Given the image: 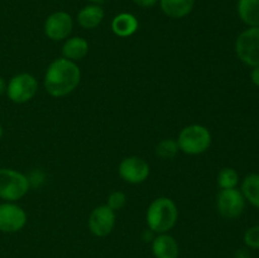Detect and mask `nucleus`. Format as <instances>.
<instances>
[{
	"mask_svg": "<svg viewBox=\"0 0 259 258\" xmlns=\"http://www.w3.org/2000/svg\"><path fill=\"white\" fill-rule=\"evenodd\" d=\"M115 211L110 209L108 205H100V206H96L91 211L88 224L89 229L94 235L103 238L113 232L114 227H115Z\"/></svg>",
	"mask_w": 259,
	"mask_h": 258,
	"instance_id": "9d476101",
	"label": "nucleus"
},
{
	"mask_svg": "<svg viewBox=\"0 0 259 258\" xmlns=\"http://www.w3.org/2000/svg\"><path fill=\"white\" fill-rule=\"evenodd\" d=\"M218 212L224 219H237L244 212L245 199L239 189L220 190L217 196Z\"/></svg>",
	"mask_w": 259,
	"mask_h": 258,
	"instance_id": "0eeeda50",
	"label": "nucleus"
},
{
	"mask_svg": "<svg viewBox=\"0 0 259 258\" xmlns=\"http://www.w3.org/2000/svg\"><path fill=\"white\" fill-rule=\"evenodd\" d=\"M250 81L253 82V85L259 88V66L252 67V71H250Z\"/></svg>",
	"mask_w": 259,
	"mask_h": 258,
	"instance_id": "a878e982",
	"label": "nucleus"
},
{
	"mask_svg": "<svg viewBox=\"0 0 259 258\" xmlns=\"http://www.w3.org/2000/svg\"><path fill=\"white\" fill-rule=\"evenodd\" d=\"M119 176L132 185L143 184L151 174V167L146 159L137 156L124 158L119 164Z\"/></svg>",
	"mask_w": 259,
	"mask_h": 258,
	"instance_id": "6e6552de",
	"label": "nucleus"
},
{
	"mask_svg": "<svg viewBox=\"0 0 259 258\" xmlns=\"http://www.w3.org/2000/svg\"><path fill=\"white\" fill-rule=\"evenodd\" d=\"M177 219H179V209L174 200L169 197H157L147 209V225L149 230L157 234L168 233L176 225Z\"/></svg>",
	"mask_w": 259,
	"mask_h": 258,
	"instance_id": "f03ea898",
	"label": "nucleus"
},
{
	"mask_svg": "<svg viewBox=\"0 0 259 258\" xmlns=\"http://www.w3.org/2000/svg\"><path fill=\"white\" fill-rule=\"evenodd\" d=\"M81 70L77 63L65 57L56 58L45 73V89L53 98H65L77 89Z\"/></svg>",
	"mask_w": 259,
	"mask_h": 258,
	"instance_id": "f257e3e1",
	"label": "nucleus"
},
{
	"mask_svg": "<svg viewBox=\"0 0 259 258\" xmlns=\"http://www.w3.org/2000/svg\"><path fill=\"white\" fill-rule=\"evenodd\" d=\"M211 133L201 124H190L185 126L177 138L180 151L190 156H197L206 152L211 146Z\"/></svg>",
	"mask_w": 259,
	"mask_h": 258,
	"instance_id": "7ed1b4c3",
	"label": "nucleus"
},
{
	"mask_svg": "<svg viewBox=\"0 0 259 258\" xmlns=\"http://www.w3.org/2000/svg\"><path fill=\"white\" fill-rule=\"evenodd\" d=\"M240 191L245 201L259 209V174H249L243 179Z\"/></svg>",
	"mask_w": 259,
	"mask_h": 258,
	"instance_id": "a211bd4d",
	"label": "nucleus"
},
{
	"mask_svg": "<svg viewBox=\"0 0 259 258\" xmlns=\"http://www.w3.org/2000/svg\"><path fill=\"white\" fill-rule=\"evenodd\" d=\"M88 2L93 3V4H100V3H103L104 0H88Z\"/></svg>",
	"mask_w": 259,
	"mask_h": 258,
	"instance_id": "cd10ccee",
	"label": "nucleus"
},
{
	"mask_svg": "<svg viewBox=\"0 0 259 258\" xmlns=\"http://www.w3.org/2000/svg\"><path fill=\"white\" fill-rule=\"evenodd\" d=\"M133 2L141 8H152L158 3V0H133Z\"/></svg>",
	"mask_w": 259,
	"mask_h": 258,
	"instance_id": "393cba45",
	"label": "nucleus"
},
{
	"mask_svg": "<svg viewBox=\"0 0 259 258\" xmlns=\"http://www.w3.org/2000/svg\"><path fill=\"white\" fill-rule=\"evenodd\" d=\"M73 28V20L68 13L55 12L46 19L45 34L51 40L60 42L70 37Z\"/></svg>",
	"mask_w": 259,
	"mask_h": 258,
	"instance_id": "9b49d317",
	"label": "nucleus"
},
{
	"mask_svg": "<svg viewBox=\"0 0 259 258\" xmlns=\"http://www.w3.org/2000/svg\"><path fill=\"white\" fill-rule=\"evenodd\" d=\"M28 177L13 168H0V199L15 202L24 197L29 191Z\"/></svg>",
	"mask_w": 259,
	"mask_h": 258,
	"instance_id": "20e7f679",
	"label": "nucleus"
},
{
	"mask_svg": "<svg viewBox=\"0 0 259 258\" xmlns=\"http://www.w3.org/2000/svg\"><path fill=\"white\" fill-rule=\"evenodd\" d=\"M89 53V42L82 37H71L65 39L62 46V57L77 62L86 57Z\"/></svg>",
	"mask_w": 259,
	"mask_h": 258,
	"instance_id": "4468645a",
	"label": "nucleus"
},
{
	"mask_svg": "<svg viewBox=\"0 0 259 258\" xmlns=\"http://www.w3.org/2000/svg\"><path fill=\"white\" fill-rule=\"evenodd\" d=\"M234 258H252L249 248H238L234 253Z\"/></svg>",
	"mask_w": 259,
	"mask_h": 258,
	"instance_id": "b1692460",
	"label": "nucleus"
},
{
	"mask_svg": "<svg viewBox=\"0 0 259 258\" xmlns=\"http://www.w3.org/2000/svg\"><path fill=\"white\" fill-rule=\"evenodd\" d=\"M240 20L248 27H259V0H239L237 5Z\"/></svg>",
	"mask_w": 259,
	"mask_h": 258,
	"instance_id": "f3484780",
	"label": "nucleus"
},
{
	"mask_svg": "<svg viewBox=\"0 0 259 258\" xmlns=\"http://www.w3.org/2000/svg\"><path fill=\"white\" fill-rule=\"evenodd\" d=\"M138 19L131 13H120V14L115 15L111 22V29H113L114 34L121 38L133 35L138 30Z\"/></svg>",
	"mask_w": 259,
	"mask_h": 258,
	"instance_id": "2eb2a0df",
	"label": "nucleus"
},
{
	"mask_svg": "<svg viewBox=\"0 0 259 258\" xmlns=\"http://www.w3.org/2000/svg\"><path fill=\"white\" fill-rule=\"evenodd\" d=\"M180 148L177 141L174 139H162L156 147V154L161 159H171L179 153Z\"/></svg>",
	"mask_w": 259,
	"mask_h": 258,
	"instance_id": "aec40b11",
	"label": "nucleus"
},
{
	"mask_svg": "<svg viewBox=\"0 0 259 258\" xmlns=\"http://www.w3.org/2000/svg\"><path fill=\"white\" fill-rule=\"evenodd\" d=\"M152 252L156 258H179L180 245L172 235L162 233L152 240Z\"/></svg>",
	"mask_w": 259,
	"mask_h": 258,
	"instance_id": "f8f14e48",
	"label": "nucleus"
},
{
	"mask_svg": "<svg viewBox=\"0 0 259 258\" xmlns=\"http://www.w3.org/2000/svg\"><path fill=\"white\" fill-rule=\"evenodd\" d=\"M104 9L99 4H89L77 13V23L83 29H95L104 19Z\"/></svg>",
	"mask_w": 259,
	"mask_h": 258,
	"instance_id": "ddd939ff",
	"label": "nucleus"
},
{
	"mask_svg": "<svg viewBox=\"0 0 259 258\" xmlns=\"http://www.w3.org/2000/svg\"><path fill=\"white\" fill-rule=\"evenodd\" d=\"M239 174L233 167H224L219 171L217 177L218 186L220 190L235 189L239 184Z\"/></svg>",
	"mask_w": 259,
	"mask_h": 258,
	"instance_id": "6ab92c4d",
	"label": "nucleus"
},
{
	"mask_svg": "<svg viewBox=\"0 0 259 258\" xmlns=\"http://www.w3.org/2000/svg\"><path fill=\"white\" fill-rule=\"evenodd\" d=\"M28 177V181H29L30 187H40L45 184V172L40 171V169H34L29 174Z\"/></svg>",
	"mask_w": 259,
	"mask_h": 258,
	"instance_id": "5701e85b",
	"label": "nucleus"
},
{
	"mask_svg": "<svg viewBox=\"0 0 259 258\" xmlns=\"http://www.w3.org/2000/svg\"><path fill=\"white\" fill-rule=\"evenodd\" d=\"M243 242L249 249H259V224L253 225L245 230L243 235Z\"/></svg>",
	"mask_w": 259,
	"mask_h": 258,
	"instance_id": "412c9836",
	"label": "nucleus"
},
{
	"mask_svg": "<svg viewBox=\"0 0 259 258\" xmlns=\"http://www.w3.org/2000/svg\"><path fill=\"white\" fill-rule=\"evenodd\" d=\"M38 91V81L32 73L22 72L13 76L7 83V96L15 104H24L32 100Z\"/></svg>",
	"mask_w": 259,
	"mask_h": 258,
	"instance_id": "423d86ee",
	"label": "nucleus"
},
{
	"mask_svg": "<svg viewBox=\"0 0 259 258\" xmlns=\"http://www.w3.org/2000/svg\"><path fill=\"white\" fill-rule=\"evenodd\" d=\"M126 204V195L124 194L123 191H113L108 196V201H106V205H108L110 209H113L114 211L116 210H120L125 206Z\"/></svg>",
	"mask_w": 259,
	"mask_h": 258,
	"instance_id": "4be33fe9",
	"label": "nucleus"
},
{
	"mask_svg": "<svg viewBox=\"0 0 259 258\" xmlns=\"http://www.w3.org/2000/svg\"><path fill=\"white\" fill-rule=\"evenodd\" d=\"M5 91H7V82H5L4 77H2V76H0V95H2V94H4Z\"/></svg>",
	"mask_w": 259,
	"mask_h": 258,
	"instance_id": "bb28decb",
	"label": "nucleus"
},
{
	"mask_svg": "<svg viewBox=\"0 0 259 258\" xmlns=\"http://www.w3.org/2000/svg\"><path fill=\"white\" fill-rule=\"evenodd\" d=\"M27 212L15 202L0 204V232L17 233L27 224Z\"/></svg>",
	"mask_w": 259,
	"mask_h": 258,
	"instance_id": "1a4fd4ad",
	"label": "nucleus"
},
{
	"mask_svg": "<svg viewBox=\"0 0 259 258\" xmlns=\"http://www.w3.org/2000/svg\"><path fill=\"white\" fill-rule=\"evenodd\" d=\"M235 53L244 65L259 66V27H249L235 39Z\"/></svg>",
	"mask_w": 259,
	"mask_h": 258,
	"instance_id": "39448f33",
	"label": "nucleus"
},
{
	"mask_svg": "<svg viewBox=\"0 0 259 258\" xmlns=\"http://www.w3.org/2000/svg\"><path fill=\"white\" fill-rule=\"evenodd\" d=\"M2 137H3V126L2 124H0V139H2Z\"/></svg>",
	"mask_w": 259,
	"mask_h": 258,
	"instance_id": "c85d7f7f",
	"label": "nucleus"
},
{
	"mask_svg": "<svg viewBox=\"0 0 259 258\" xmlns=\"http://www.w3.org/2000/svg\"><path fill=\"white\" fill-rule=\"evenodd\" d=\"M195 0H159V7L167 17L181 19L192 12Z\"/></svg>",
	"mask_w": 259,
	"mask_h": 258,
	"instance_id": "dca6fc26",
	"label": "nucleus"
}]
</instances>
